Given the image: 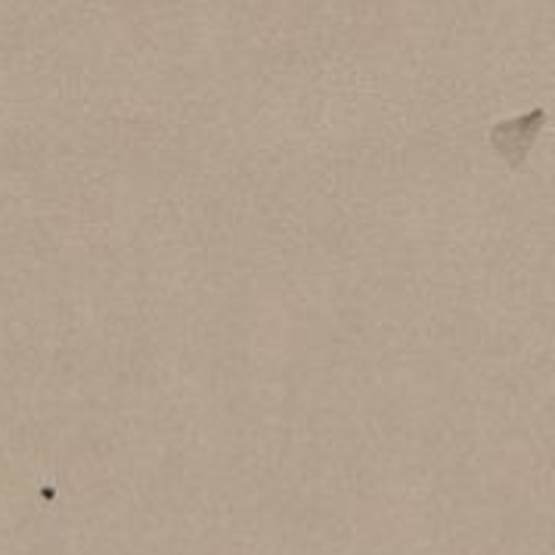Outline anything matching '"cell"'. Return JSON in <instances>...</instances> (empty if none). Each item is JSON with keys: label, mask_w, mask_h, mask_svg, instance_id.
I'll return each instance as SVG.
<instances>
[{"label": "cell", "mask_w": 555, "mask_h": 555, "mask_svg": "<svg viewBox=\"0 0 555 555\" xmlns=\"http://www.w3.org/2000/svg\"><path fill=\"white\" fill-rule=\"evenodd\" d=\"M543 125H546V112H525V115H518V118H512V121H500V125L490 131V143H493V150L506 158L509 165H521L525 156L531 153L533 140H537V133H540Z\"/></svg>", "instance_id": "cell-1"}]
</instances>
